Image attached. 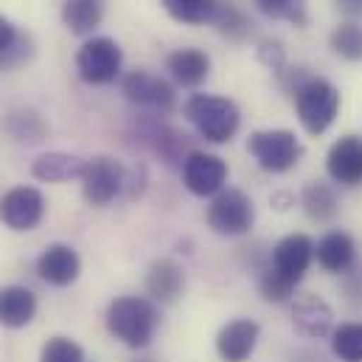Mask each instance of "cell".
Wrapping results in <instances>:
<instances>
[{
    "mask_svg": "<svg viewBox=\"0 0 362 362\" xmlns=\"http://www.w3.org/2000/svg\"><path fill=\"white\" fill-rule=\"evenodd\" d=\"M121 90H124V95H127L135 107L152 110V112H158V115L172 112L175 104H177L175 88H172L166 79H160V76H155V74H149V71H132V74H127L124 82H121Z\"/></svg>",
    "mask_w": 362,
    "mask_h": 362,
    "instance_id": "10",
    "label": "cell"
},
{
    "mask_svg": "<svg viewBox=\"0 0 362 362\" xmlns=\"http://www.w3.org/2000/svg\"><path fill=\"white\" fill-rule=\"evenodd\" d=\"M37 317V295L28 286H3L0 289V326L25 329Z\"/></svg>",
    "mask_w": 362,
    "mask_h": 362,
    "instance_id": "18",
    "label": "cell"
},
{
    "mask_svg": "<svg viewBox=\"0 0 362 362\" xmlns=\"http://www.w3.org/2000/svg\"><path fill=\"white\" fill-rule=\"evenodd\" d=\"M298 118L309 135H323L340 110V90L326 79H306L298 90L292 93Z\"/></svg>",
    "mask_w": 362,
    "mask_h": 362,
    "instance_id": "3",
    "label": "cell"
},
{
    "mask_svg": "<svg viewBox=\"0 0 362 362\" xmlns=\"http://www.w3.org/2000/svg\"><path fill=\"white\" fill-rule=\"evenodd\" d=\"M259 59H262L264 65H270L272 71H281V68H284V48H281V42L264 40V42L259 45Z\"/></svg>",
    "mask_w": 362,
    "mask_h": 362,
    "instance_id": "32",
    "label": "cell"
},
{
    "mask_svg": "<svg viewBox=\"0 0 362 362\" xmlns=\"http://www.w3.org/2000/svg\"><path fill=\"white\" fill-rule=\"evenodd\" d=\"M82 194L85 199L95 205V208H104L110 205L127 185V172L118 160L107 158V155H98V158H90L85 163V172H82Z\"/></svg>",
    "mask_w": 362,
    "mask_h": 362,
    "instance_id": "7",
    "label": "cell"
},
{
    "mask_svg": "<svg viewBox=\"0 0 362 362\" xmlns=\"http://www.w3.org/2000/svg\"><path fill=\"white\" fill-rule=\"evenodd\" d=\"M160 326L155 300L144 295H121L107 306V332L127 349H146Z\"/></svg>",
    "mask_w": 362,
    "mask_h": 362,
    "instance_id": "1",
    "label": "cell"
},
{
    "mask_svg": "<svg viewBox=\"0 0 362 362\" xmlns=\"http://www.w3.org/2000/svg\"><path fill=\"white\" fill-rule=\"evenodd\" d=\"M42 216H45V197L34 185H17L6 191L0 199V222L14 233L34 230L42 222Z\"/></svg>",
    "mask_w": 362,
    "mask_h": 362,
    "instance_id": "8",
    "label": "cell"
},
{
    "mask_svg": "<svg viewBox=\"0 0 362 362\" xmlns=\"http://www.w3.org/2000/svg\"><path fill=\"white\" fill-rule=\"evenodd\" d=\"M256 8L262 14H267L272 20H286L298 28H303L309 23V11H306V0H253Z\"/></svg>",
    "mask_w": 362,
    "mask_h": 362,
    "instance_id": "28",
    "label": "cell"
},
{
    "mask_svg": "<svg viewBox=\"0 0 362 362\" xmlns=\"http://www.w3.org/2000/svg\"><path fill=\"white\" fill-rule=\"evenodd\" d=\"M208 228L219 236H245L256 222L253 199L239 188H222L208 205Z\"/></svg>",
    "mask_w": 362,
    "mask_h": 362,
    "instance_id": "4",
    "label": "cell"
},
{
    "mask_svg": "<svg viewBox=\"0 0 362 362\" xmlns=\"http://www.w3.org/2000/svg\"><path fill=\"white\" fill-rule=\"evenodd\" d=\"M104 3L107 0H65L62 3V23L71 34H90L93 28H98L101 17H104Z\"/></svg>",
    "mask_w": 362,
    "mask_h": 362,
    "instance_id": "22",
    "label": "cell"
},
{
    "mask_svg": "<svg viewBox=\"0 0 362 362\" xmlns=\"http://www.w3.org/2000/svg\"><path fill=\"white\" fill-rule=\"evenodd\" d=\"M332 323H334V312L326 300L306 295L300 300H295L292 306V326L306 334V337H326L332 334Z\"/></svg>",
    "mask_w": 362,
    "mask_h": 362,
    "instance_id": "17",
    "label": "cell"
},
{
    "mask_svg": "<svg viewBox=\"0 0 362 362\" xmlns=\"http://www.w3.org/2000/svg\"><path fill=\"white\" fill-rule=\"evenodd\" d=\"M31 57V40L17 31V25L0 14V71L17 68Z\"/></svg>",
    "mask_w": 362,
    "mask_h": 362,
    "instance_id": "23",
    "label": "cell"
},
{
    "mask_svg": "<svg viewBox=\"0 0 362 362\" xmlns=\"http://www.w3.org/2000/svg\"><path fill=\"white\" fill-rule=\"evenodd\" d=\"M332 354L340 362H362V323H343L332 332Z\"/></svg>",
    "mask_w": 362,
    "mask_h": 362,
    "instance_id": "25",
    "label": "cell"
},
{
    "mask_svg": "<svg viewBox=\"0 0 362 362\" xmlns=\"http://www.w3.org/2000/svg\"><path fill=\"white\" fill-rule=\"evenodd\" d=\"M259 289H262V295H264L267 300H272V303H286V300L295 295V286L286 284L284 278H278L272 270L262 272V278H259Z\"/></svg>",
    "mask_w": 362,
    "mask_h": 362,
    "instance_id": "31",
    "label": "cell"
},
{
    "mask_svg": "<svg viewBox=\"0 0 362 362\" xmlns=\"http://www.w3.org/2000/svg\"><path fill=\"white\" fill-rule=\"evenodd\" d=\"M211 23H214L228 40H245V37L250 34V20H247L236 6L222 3V0H216V8H214Z\"/></svg>",
    "mask_w": 362,
    "mask_h": 362,
    "instance_id": "27",
    "label": "cell"
},
{
    "mask_svg": "<svg viewBox=\"0 0 362 362\" xmlns=\"http://www.w3.org/2000/svg\"><path fill=\"white\" fill-rule=\"evenodd\" d=\"M300 205H303L306 216L312 222H320V225L334 222L337 214H340V197H337L334 185H329V182L323 180L306 182V188L300 194Z\"/></svg>",
    "mask_w": 362,
    "mask_h": 362,
    "instance_id": "19",
    "label": "cell"
},
{
    "mask_svg": "<svg viewBox=\"0 0 362 362\" xmlns=\"http://www.w3.org/2000/svg\"><path fill=\"white\" fill-rule=\"evenodd\" d=\"M247 149L256 158V163L270 175L289 172L303 155V146L289 129H259L247 138Z\"/></svg>",
    "mask_w": 362,
    "mask_h": 362,
    "instance_id": "5",
    "label": "cell"
},
{
    "mask_svg": "<svg viewBox=\"0 0 362 362\" xmlns=\"http://www.w3.org/2000/svg\"><path fill=\"white\" fill-rule=\"evenodd\" d=\"M40 362H85V351L71 337H51L40 351Z\"/></svg>",
    "mask_w": 362,
    "mask_h": 362,
    "instance_id": "30",
    "label": "cell"
},
{
    "mask_svg": "<svg viewBox=\"0 0 362 362\" xmlns=\"http://www.w3.org/2000/svg\"><path fill=\"white\" fill-rule=\"evenodd\" d=\"M346 292L351 300H362V267L354 264L351 270L346 272Z\"/></svg>",
    "mask_w": 362,
    "mask_h": 362,
    "instance_id": "33",
    "label": "cell"
},
{
    "mask_svg": "<svg viewBox=\"0 0 362 362\" xmlns=\"http://www.w3.org/2000/svg\"><path fill=\"white\" fill-rule=\"evenodd\" d=\"M185 289V270L175 259H158L146 270V292L158 303H175Z\"/></svg>",
    "mask_w": 362,
    "mask_h": 362,
    "instance_id": "16",
    "label": "cell"
},
{
    "mask_svg": "<svg viewBox=\"0 0 362 362\" xmlns=\"http://www.w3.org/2000/svg\"><path fill=\"white\" fill-rule=\"evenodd\" d=\"M124 54L112 37H93L76 54V71L88 85H110L121 76Z\"/></svg>",
    "mask_w": 362,
    "mask_h": 362,
    "instance_id": "6",
    "label": "cell"
},
{
    "mask_svg": "<svg viewBox=\"0 0 362 362\" xmlns=\"http://www.w3.org/2000/svg\"><path fill=\"white\" fill-rule=\"evenodd\" d=\"M37 272L51 286H71L82 272V259L71 245H51L37 259Z\"/></svg>",
    "mask_w": 362,
    "mask_h": 362,
    "instance_id": "14",
    "label": "cell"
},
{
    "mask_svg": "<svg viewBox=\"0 0 362 362\" xmlns=\"http://www.w3.org/2000/svg\"><path fill=\"white\" fill-rule=\"evenodd\" d=\"M315 259L317 264L332 275H346L357 264V245L346 230H329L317 245H315Z\"/></svg>",
    "mask_w": 362,
    "mask_h": 362,
    "instance_id": "15",
    "label": "cell"
},
{
    "mask_svg": "<svg viewBox=\"0 0 362 362\" xmlns=\"http://www.w3.org/2000/svg\"><path fill=\"white\" fill-rule=\"evenodd\" d=\"M182 112L191 121V127L199 132V138H205L208 144H228L242 127L239 107L225 95L194 93L182 104Z\"/></svg>",
    "mask_w": 362,
    "mask_h": 362,
    "instance_id": "2",
    "label": "cell"
},
{
    "mask_svg": "<svg viewBox=\"0 0 362 362\" xmlns=\"http://www.w3.org/2000/svg\"><path fill=\"white\" fill-rule=\"evenodd\" d=\"M262 337V326L250 317H236L225 323L216 334V351L225 362H247Z\"/></svg>",
    "mask_w": 362,
    "mask_h": 362,
    "instance_id": "12",
    "label": "cell"
},
{
    "mask_svg": "<svg viewBox=\"0 0 362 362\" xmlns=\"http://www.w3.org/2000/svg\"><path fill=\"white\" fill-rule=\"evenodd\" d=\"M163 8L169 11L172 20L185 23V25H202L211 23L216 0H160Z\"/></svg>",
    "mask_w": 362,
    "mask_h": 362,
    "instance_id": "24",
    "label": "cell"
},
{
    "mask_svg": "<svg viewBox=\"0 0 362 362\" xmlns=\"http://www.w3.org/2000/svg\"><path fill=\"white\" fill-rule=\"evenodd\" d=\"M169 71L182 88H199L211 74V59L199 48H180L169 57Z\"/></svg>",
    "mask_w": 362,
    "mask_h": 362,
    "instance_id": "20",
    "label": "cell"
},
{
    "mask_svg": "<svg viewBox=\"0 0 362 362\" xmlns=\"http://www.w3.org/2000/svg\"><path fill=\"white\" fill-rule=\"evenodd\" d=\"M6 129L14 141L20 144H40L45 138V124L37 112L31 110H20V112H11L8 121H6Z\"/></svg>",
    "mask_w": 362,
    "mask_h": 362,
    "instance_id": "26",
    "label": "cell"
},
{
    "mask_svg": "<svg viewBox=\"0 0 362 362\" xmlns=\"http://www.w3.org/2000/svg\"><path fill=\"white\" fill-rule=\"evenodd\" d=\"M228 163L211 152H188L182 160V185L194 197H214L225 188Z\"/></svg>",
    "mask_w": 362,
    "mask_h": 362,
    "instance_id": "11",
    "label": "cell"
},
{
    "mask_svg": "<svg viewBox=\"0 0 362 362\" xmlns=\"http://www.w3.org/2000/svg\"><path fill=\"white\" fill-rule=\"evenodd\" d=\"M326 172L337 185L357 188L362 185V138L360 135H346L340 138L329 155H326Z\"/></svg>",
    "mask_w": 362,
    "mask_h": 362,
    "instance_id": "13",
    "label": "cell"
},
{
    "mask_svg": "<svg viewBox=\"0 0 362 362\" xmlns=\"http://www.w3.org/2000/svg\"><path fill=\"white\" fill-rule=\"evenodd\" d=\"M332 51L349 62H362V25L343 23L332 31Z\"/></svg>",
    "mask_w": 362,
    "mask_h": 362,
    "instance_id": "29",
    "label": "cell"
},
{
    "mask_svg": "<svg viewBox=\"0 0 362 362\" xmlns=\"http://www.w3.org/2000/svg\"><path fill=\"white\" fill-rule=\"evenodd\" d=\"M337 8L349 17H362V0H337Z\"/></svg>",
    "mask_w": 362,
    "mask_h": 362,
    "instance_id": "34",
    "label": "cell"
},
{
    "mask_svg": "<svg viewBox=\"0 0 362 362\" xmlns=\"http://www.w3.org/2000/svg\"><path fill=\"white\" fill-rule=\"evenodd\" d=\"M85 163L88 160H82L76 155H68V152H48V155H40L34 160L31 175L42 182H68L74 177H82Z\"/></svg>",
    "mask_w": 362,
    "mask_h": 362,
    "instance_id": "21",
    "label": "cell"
},
{
    "mask_svg": "<svg viewBox=\"0 0 362 362\" xmlns=\"http://www.w3.org/2000/svg\"><path fill=\"white\" fill-rule=\"evenodd\" d=\"M312 262H315V242L306 233H292V236H284L272 247L267 270H272L278 278H284L286 284L298 286L303 281V275L309 272Z\"/></svg>",
    "mask_w": 362,
    "mask_h": 362,
    "instance_id": "9",
    "label": "cell"
}]
</instances>
